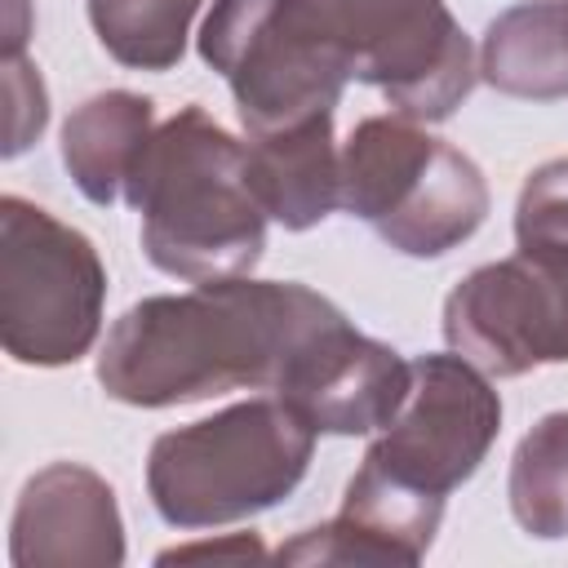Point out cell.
<instances>
[{"mask_svg":"<svg viewBox=\"0 0 568 568\" xmlns=\"http://www.w3.org/2000/svg\"><path fill=\"white\" fill-rule=\"evenodd\" d=\"M333 320H342V306L293 280L240 275L155 293L106 328L98 386L133 408L275 390L293 355Z\"/></svg>","mask_w":568,"mask_h":568,"instance_id":"cell-1","label":"cell"},{"mask_svg":"<svg viewBox=\"0 0 568 568\" xmlns=\"http://www.w3.org/2000/svg\"><path fill=\"white\" fill-rule=\"evenodd\" d=\"M124 204L142 217L146 262L173 280H240L262 262L266 209L248 178V142L200 102L155 124Z\"/></svg>","mask_w":568,"mask_h":568,"instance_id":"cell-2","label":"cell"},{"mask_svg":"<svg viewBox=\"0 0 568 568\" xmlns=\"http://www.w3.org/2000/svg\"><path fill=\"white\" fill-rule=\"evenodd\" d=\"M315 430L280 395L231 404L164 430L146 453V493L173 528H222L280 506L311 470Z\"/></svg>","mask_w":568,"mask_h":568,"instance_id":"cell-3","label":"cell"},{"mask_svg":"<svg viewBox=\"0 0 568 568\" xmlns=\"http://www.w3.org/2000/svg\"><path fill=\"white\" fill-rule=\"evenodd\" d=\"M342 209L404 257H444L488 217L484 169L408 115H368L342 142Z\"/></svg>","mask_w":568,"mask_h":568,"instance_id":"cell-4","label":"cell"},{"mask_svg":"<svg viewBox=\"0 0 568 568\" xmlns=\"http://www.w3.org/2000/svg\"><path fill=\"white\" fill-rule=\"evenodd\" d=\"M288 9L351 80L417 124L448 120L479 80V53L448 0H288Z\"/></svg>","mask_w":568,"mask_h":568,"instance_id":"cell-5","label":"cell"},{"mask_svg":"<svg viewBox=\"0 0 568 568\" xmlns=\"http://www.w3.org/2000/svg\"><path fill=\"white\" fill-rule=\"evenodd\" d=\"M106 266L93 240L49 209L0 200V342L13 364L62 368L93 351Z\"/></svg>","mask_w":568,"mask_h":568,"instance_id":"cell-6","label":"cell"},{"mask_svg":"<svg viewBox=\"0 0 568 568\" xmlns=\"http://www.w3.org/2000/svg\"><path fill=\"white\" fill-rule=\"evenodd\" d=\"M195 44L226 80L248 138L333 115L351 80L346 67L293 18L288 0H213Z\"/></svg>","mask_w":568,"mask_h":568,"instance_id":"cell-7","label":"cell"},{"mask_svg":"<svg viewBox=\"0 0 568 568\" xmlns=\"http://www.w3.org/2000/svg\"><path fill=\"white\" fill-rule=\"evenodd\" d=\"M444 342L488 377L568 364V248H515L444 297Z\"/></svg>","mask_w":568,"mask_h":568,"instance_id":"cell-8","label":"cell"},{"mask_svg":"<svg viewBox=\"0 0 568 568\" xmlns=\"http://www.w3.org/2000/svg\"><path fill=\"white\" fill-rule=\"evenodd\" d=\"M501 430V395L493 377L462 359L457 351L417 355L413 386L390 426L377 430L368 444V462L386 475L448 497L462 488L488 457Z\"/></svg>","mask_w":568,"mask_h":568,"instance_id":"cell-9","label":"cell"},{"mask_svg":"<svg viewBox=\"0 0 568 568\" xmlns=\"http://www.w3.org/2000/svg\"><path fill=\"white\" fill-rule=\"evenodd\" d=\"M408 386L413 364L342 315L293 355L271 395L288 399L315 435H377L408 399Z\"/></svg>","mask_w":568,"mask_h":568,"instance_id":"cell-10","label":"cell"},{"mask_svg":"<svg viewBox=\"0 0 568 568\" xmlns=\"http://www.w3.org/2000/svg\"><path fill=\"white\" fill-rule=\"evenodd\" d=\"M9 559L13 568H120L124 519L115 488L80 462L36 470L9 519Z\"/></svg>","mask_w":568,"mask_h":568,"instance_id":"cell-11","label":"cell"},{"mask_svg":"<svg viewBox=\"0 0 568 568\" xmlns=\"http://www.w3.org/2000/svg\"><path fill=\"white\" fill-rule=\"evenodd\" d=\"M444 519V497L422 493L368 457L342 493V510L280 546V564H422Z\"/></svg>","mask_w":568,"mask_h":568,"instance_id":"cell-12","label":"cell"},{"mask_svg":"<svg viewBox=\"0 0 568 568\" xmlns=\"http://www.w3.org/2000/svg\"><path fill=\"white\" fill-rule=\"evenodd\" d=\"M248 178L271 222L284 231H311L342 209V151L333 115L302 129L248 138Z\"/></svg>","mask_w":568,"mask_h":568,"instance_id":"cell-13","label":"cell"},{"mask_svg":"<svg viewBox=\"0 0 568 568\" xmlns=\"http://www.w3.org/2000/svg\"><path fill=\"white\" fill-rule=\"evenodd\" d=\"M155 133V102L129 89H106L84 98L62 124V164L89 204L124 200L146 142Z\"/></svg>","mask_w":568,"mask_h":568,"instance_id":"cell-14","label":"cell"},{"mask_svg":"<svg viewBox=\"0 0 568 568\" xmlns=\"http://www.w3.org/2000/svg\"><path fill=\"white\" fill-rule=\"evenodd\" d=\"M479 80L524 102L568 98V0L501 9L479 44Z\"/></svg>","mask_w":568,"mask_h":568,"instance_id":"cell-15","label":"cell"},{"mask_svg":"<svg viewBox=\"0 0 568 568\" xmlns=\"http://www.w3.org/2000/svg\"><path fill=\"white\" fill-rule=\"evenodd\" d=\"M515 524L537 541L568 537V413H546L515 444L506 479Z\"/></svg>","mask_w":568,"mask_h":568,"instance_id":"cell-16","label":"cell"},{"mask_svg":"<svg viewBox=\"0 0 568 568\" xmlns=\"http://www.w3.org/2000/svg\"><path fill=\"white\" fill-rule=\"evenodd\" d=\"M200 4L204 0H89V27L120 67L169 71L186 53Z\"/></svg>","mask_w":568,"mask_h":568,"instance_id":"cell-17","label":"cell"},{"mask_svg":"<svg viewBox=\"0 0 568 568\" xmlns=\"http://www.w3.org/2000/svg\"><path fill=\"white\" fill-rule=\"evenodd\" d=\"M519 248H568V155L528 173L515 204Z\"/></svg>","mask_w":568,"mask_h":568,"instance_id":"cell-18","label":"cell"},{"mask_svg":"<svg viewBox=\"0 0 568 568\" xmlns=\"http://www.w3.org/2000/svg\"><path fill=\"white\" fill-rule=\"evenodd\" d=\"M4 155H22L49 124V93L40 80V67H31L22 53H4Z\"/></svg>","mask_w":568,"mask_h":568,"instance_id":"cell-19","label":"cell"},{"mask_svg":"<svg viewBox=\"0 0 568 568\" xmlns=\"http://www.w3.org/2000/svg\"><path fill=\"white\" fill-rule=\"evenodd\" d=\"M262 559V541L253 537V532H235V537H226V541H195V546H173V550H164L160 555V564H173V559Z\"/></svg>","mask_w":568,"mask_h":568,"instance_id":"cell-20","label":"cell"},{"mask_svg":"<svg viewBox=\"0 0 568 568\" xmlns=\"http://www.w3.org/2000/svg\"><path fill=\"white\" fill-rule=\"evenodd\" d=\"M4 53H22L27 44V0H4Z\"/></svg>","mask_w":568,"mask_h":568,"instance_id":"cell-21","label":"cell"}]
</instances>
